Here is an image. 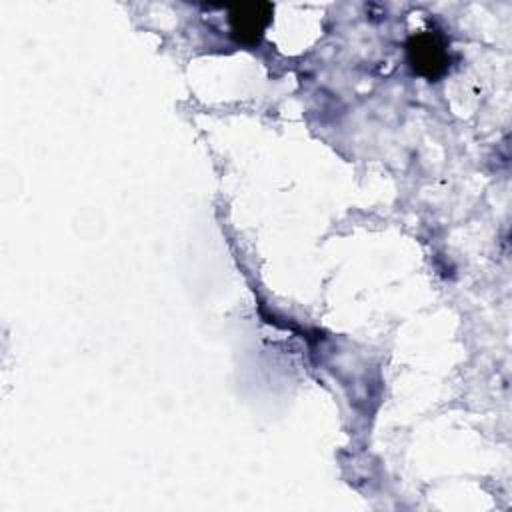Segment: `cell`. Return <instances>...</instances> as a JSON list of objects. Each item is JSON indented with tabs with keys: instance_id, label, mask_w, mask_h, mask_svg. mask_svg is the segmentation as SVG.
I'll return each mask as SVG.
<instances>
[{
	"instance_id": "1",
	"label": "cell",
	"mask_w": 512,
	"mask_h": 512,
	"mask_svg": "<svg viewBox=\"0 0 512 512\" xmlns=\"http://www.w3.org/2000/svg\"><path fill=\"white\" fill-rule=\"evenodd\" d=\"M406 54L414 72L430 80L442 76L450 62L448 46L436 32L414 34L406 44Z\"/></svg>"
},
{
	"instance_id": "2",
	"label": "cell",
	"mask_w": 512,
	"mask_h": 512,
	"mask_svg": "<svg viewBox=\"0 0 512 512\" xmlns=\"http://www.w3.org/2000/svg\"><path fill=\"white\" fill-rule=\"evenodd\" d=\"M272 12L274 8L268 2H248L232 6L228 10V24L232 36L238 42L256 44L264 36V30L272 20Z\"/></svg>"
}]
</instances>
